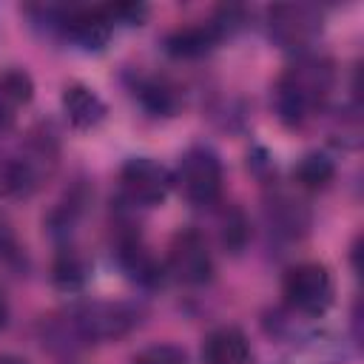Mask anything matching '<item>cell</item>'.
<instances>
[{"mask_svg": "<svg viewBox=\"0 0 364 364\" xmlns=\"http://www.w3.org/2000/svg\"><path fill=\"white\" fill-rule=\"evenodd\" d=\"M139 324V310L125 301H82L43 324V336L51 347L77 350L88 344L117 341Z\"/></svg>", "mask_w": 364, "mask_h": 364, "instance_id": "obj_1", "label": "cell"}, {"mask_svg": "<svg viewBox=\"0 0 364 364\" xmlns=\"http://www.w3.org/2000/svg\"><path fill=\"white\" fill-rule=\"evenodd\" d=\"M333 80L336 71L330 60L316 54H299L296 63L284 68L273 91L282 122L304 125L310 117H316L333 91Z\"/></svg>", "mask_w": 364, "mask_h": 364, "instance_id": "obj_2", "label": "cell"}, {"mask_svg": "<svg viewBox=\"0 0 364 364\" xmlns=\"http://www.w3.org/2000/svg\"><path fill=\"white\" fill-rule=\"evenodd\" d=\"M282 293L284 301L293 313L301 316H321L330 304H333V276L324 264L318 262H301L293 264L284 273L282 282Z\"/></svg>", "mask_w": 364, "mask_h": 364, "instance_id": "obj_3", "label": "cell"}, {"mask_svg": "<svg viewBox=\"0 0 364 364\" xmlns=\"http://www.w3.org/2000/svg\"><path fill=\"white\" fill-rule=\"evenodd\" d=\"M173 182L179 185V191L185 193L188 202L213 205L222 193V162L210 148L196 145L182 154Z\"/></svg>", "mask_w": 364, "mask_h": 364, "instance_id": "obj_4", "label": "cell"}, {"mask_svg": "<svg viewBox=\"0 0 364 364\" xmlns=\"http://www.w3.org/2000/svg\"><path fill=\"white\" fill-rule=\"evenodd\" d=\"M321 23H324L321 11L316 6H307V3H282V6H273L267 11L270 37L282 48L299 51V54H307V48L318 40Z\"/></svg>", "mask_w": 364, "mask_h": 364, "instance_id": "obj_5", "label": "cell"}, {"mask_svg": "<svg viewBox=\"0 0 364 364\" xmlns=\"http://www.w3.org/2000/svg\"><path fill=\"white\" fill-rule=\"evenodd\" d=\"M171 185H173V176L168 173V168L148 156H134L119 171V191L136 208L162 205Z\"/></svg>", "mask_w": 364, "mask_h": 364, "instance_id": "obj_6", "label": "cell"}, {"mask_svg": "<svg viewBox=\"0 0 364 364\" xmlns=\"http://www.w3.org/2000/svg\"><path fill=\"white\" fill-rule=\"evenodd\" d=\"M165 270L182 282V284H205L213 273V259H210V250L202 239V233L196 230H179L168 247V264Z\"/></svg>", "mask_w": 364, "mask_h": 364, "instance_id": "obj_7", "label": "cell"}, {"mask_svg": "<svg viewBox=\"0 0 364 364\" xmlns=\"http://www.w3.org/2000/svg\"><path fill=\"white\" fill-rule=\"evenodd\" d=\"M60 28L68 40L82 48H102L114 31V20L108 6H82L60 14Z\"/></svg>", "mask_w": 364, "mask_h": 364, "instance_id": "obj_8", "label": "cell"}, {"mask_svg": "<svg viewBox=\"0 0 364 364\" xmlns=\"http://www.w3.org/2000/svg\"><path fill=\"white\" fill-rule=\"evenodd\" d=\"M222 37H225V26L216 17L210 23H193V26H182V28L171 31L165 40V51L176 60H196V57H205L208 51H213V46Z\"/></svg>", "mask_w": 364, "mask_h": 364, "instance_id": "obj_9", "label": "cell"}, {"mask_svg": "<svg viewBox=\"0 0 364 364\" xmlns=\"http://www.w3.org/2000/svg\"><path fill=\"white\" fill-rule=\"evenodd\" d=\"M202 361L205 364H247L250 361V341L239 327H216L202 341Z\"/></svg>", "mask_w": 364, "mask_h": 364, "instance_id": "obj_10", "label": "cell"}, {"mask_svg": "<svg viewBox=\"0 0 364 364\" xmlns=\"http://www.w3.org/2000/svg\"><path fill=\"white\" fill-rule=\"evenodd\" d=\"M63 111L68 117V122L80 131H88V128H97L102 119H105V102L97 97L94 88L88 85H65L63 91Z\"/></svg>", "mask_w": 364, "mask_h": 364, "instance_id": "obj_11", "label": "cell"}, {"mask_svg": "<svg viewBox=\"0 0 364 364\" xmlns=\"http://www.w3.org/2000/svg\"><path fill=\"white\" fill-rule=\"evenodd\" d=\"M347 358V347L338 336H307L284 353L276 364H341Z\"/></svg>", "mask_w": 364, "mask_h": 364, "instance_id": "obj_12", "label": "cell"}, {"mask_svg": "<svg viewBox=\"0 0 364 364\" xmlns=\"http://www.w3.org/2000/svg\"><path fill=\"white\" fill-rule=\"evenodd\" d=\"M34 97V82L23 68H9L0 74V128H9L20 108H26Z\"/></svg>", "mask_w": 364, "mask_h": 364, "instance_id": "obj_13", "label": "cell"}, {"mask_svg": "<svg viewBox=\"0 0 364 364\" xmlns=\"http://www.w3.org/2000/svg\"><path fill=\"white\" fill-rule=\"evenodd\" d=\"M117 256H119V264L125 267V273L142 284H156L162 279V267L159 262L151 256V250L139 242V236H128V239H119V247H117Z\"/></svg>", "mask_w": 364, "mask_h": 364, "instance_id": "obj_14", "label": "cell"}, {"mask_svg": "<svg viewBox=\"0 0 364 364\" xmlns=\"http://www.w3.org/2000/svg\"><path fill=\"white\" fill-rule=\"evenodd\" d=\"M333 176H336V165H333L324 154H307V156L296 165V179H299V185L307 188V191L327 188Z\"/></svg>", "mask_w": 364, "mask_h": 364, "instance_id": "obj_15", "label": "cell"}, {"mask_svg": "<svg viewBox=\"0 0 364 364\" xmlns=\"http://www.w3.org/2000/svg\"><path fill=\"white\" fill-rule=\"evenodd\" d=\"M139 100L154 114H171L176 108V97H173V91L165 82H145L139 88Z\"/></svg>", "mask_w": 364, "mask_h": 364, "instance_id": "obj_16", "label": "cell"}, {"mask_svg": "<svg viewBox=\"0 0 364 364\" xmlns=\"http://www.w3.org/2000/svg\"><path fill=\"white\" fill-rule=\"evenodd\" d=\"M131 364H188V355L176 344H151L139 350Z\"/></svg>", "mask_w": 364, "mask_h": 364, "instance_id": "obj_17", "label": "cell"}, {"mask_svg": "<svg viewBox=\"0 0 364 364\" xmlns=\"http://www.w3.org/2000/svg\"><path fill=\"white\" fill-rule=\"evenodd\" d=\"M54 279L63 284V287H77L82 279H85V264L80 262L77 253H63L54 264Z\"/></svg>", "mask_w": 364, "mask_h": 364, "instance_id": "obj_18", "label": "cell"}, {"mask_svg": "<svg viewBox=\"0 0 364 364\" xmlns=\"http://www.w3.org/2000/svg\"><path fill=\"white\" fill-rule=\"evenodd\" d=\"M245 236H247L245 219H242L239 213H233V219L225 222V236H222V239H225V245H230V247H242Z\"/></svg>", "mask_w": 364, "mask_h": 364, "instance_id": "obj_19", "label": "cell"}, {"mask_svg": "<svg viewBox=\"0 0 364 364\" xmlns=\"http://www.w3.org/2000/svg\"><path fill=\"white\" fill-rule=\"evenodd\" d=\"M0 364H28V361L20 355H11V353H0Z\"/></svg>", "mask_w": 364, "mask_h": 364, "instance_id": "obj_20", "label": "cell"}, {"mask_svg": "<svg viewBox=\"0 0 364 364\" xmlns=\"http://www.w3.org/2000/svg\"><path fill=\"white\" fill-rule=\"evenodd\" d=\"M6 318H9V304H6V296L0 290V330L6 327Z\"/></svg>", "mask_w": 364, "mask_h": 364, "instance_id": "obj_21", "label": "cell"}]
</instances>
